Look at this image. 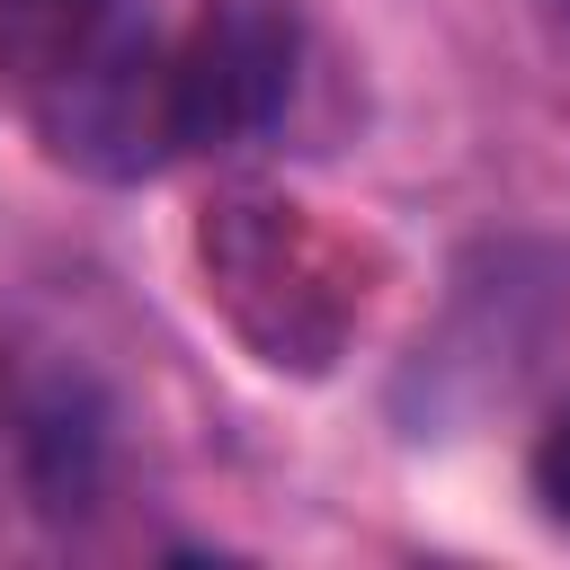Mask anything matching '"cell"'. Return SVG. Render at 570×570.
<instances>
[{
	"mask_svg": "<svg viewBox=\"0 0 570 570\" xmlns=\"http://www.w3.org/2000/svg\"><path fill=\"white\" fill-rule=\"evenodd\" d=\"M196 276L267 374H330L365 330L383 249L285 187H232L196 223Z\"/></svg>",
	"mask_w": 570,
	"mask_h": 570,
	"instance_id": "6da1fadb",
	"label": "cell"
},
{
	"mask_svg": "<svg viewBox=\"0 0 570 570\" xmlns=\"http://www.w3.org/2000/svg\"><path fill=\"white\" fill-rule=\"evenodd\" d=\"M178 80V134L196 151H258L285 134L312 80V9L303 0H196V18L169 36Z\"/></svg>",
	"mask_w": 570,
	"mask_h": 570,
	"instance_id": "7a4b0ae2",
	"label": "cell"
},
{
	"mask_svg": "<svg viewBox=\"0 0 570 570\" xmlns=\"http://www.w3.org/2000/svg\"><path fill=\"white\" fill-rule=\"evenodd\" d=\"M9 445H18V472L36 490V508L71 517L98 499V472H107V410L80 374H45L18 392L9 410Z\"/></svg>",
	"mask_w": 570,
	"mask_h": 570,
	"instance_id": "3957f363",
	"label": "cell"
},
{
	"mask_svg": "<svg viewBox=\"0 0 570 570\" xmlns=\"http://www.w3.org/2000/svg\"><path fill=\"white\" fill-rule=\"evenodd\" d=\"M134 18L142 0H0V107L27 116L53 80H71Z\"/></svg>",
	"mask_w": 570,
	"mask_h": 570,
	"instance_id": "277c9868",
	"label": "cell"
},
{
	"mask_svg": "<svg viewBox=\"0 0 570 570\" xmlns=\"http://www.w3.org/2000/svg\"><path fill=\"white\" fill-rule=\"evenodd\" d=\"M534 490H543V508L570 525V410L534 436Z\"/></svg>",
	"mask_w": 570,
	"mask_h": 570,
	"instance_id": "5b68a950",
	"label": "cell"
}]
</instances>
